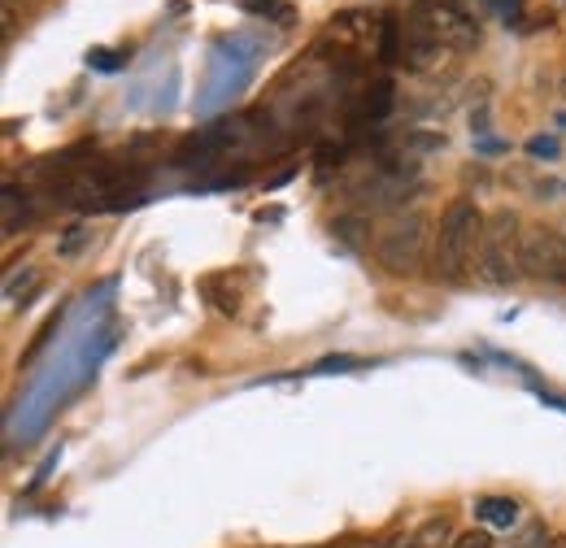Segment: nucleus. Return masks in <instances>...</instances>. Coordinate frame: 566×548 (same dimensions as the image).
Listing matches in <instances>:
<instances>
[{"label": "nucleus", "instance_id": "f03ea898", "mask_svg": "<svg viewBox=\"0 0 566 548\" xmlns=\"http://www.w3.org/2000/svg\"><path fill=\"white\" fill-rule=\"evenodd\" d=\"M480 278L489 287H510V283L523 278V222H518L514 209H496L484 222Z\"/></svg>", "mask_w": 566, "mask_h": 548}, {"label": "nucleus", "instance_id": "dca6fc26", "mask_svg": "<svg viewBox=\"0 0 566 548\" xmlns=\"http://www.w3.org/2000/svg\"><path fill=\"white\" fill-rule=\"evenodd\" d=\"M340 548H379V545H370V540H345Z\"/></svg>", "mask_w": 566, "mask_h": 548}, {"label": "nucleus", "instance_id": "39448f33", "mask_svg": "<svg viewBox=\"0 0 566 548\" xmlns=\"http://www.w3.org/2000/svg\"><path fill=\"white\" fill-rule=\"evenodd\" d=\"M523 274L549 287L566 283V235L549 226H527L523 231Z\"/></svg>", "mask_w": 566, "mask_h": 548}, {"label": "nucleus", "instance_id": "1a4fd4ad", "mask_svg": "<svg viewBox=\"0 0 566 548\" xmlns=\"http://www.w3.org/2000/svg\"><path fill=\"white\" fill-rule=\"evenodd\" d=\"M401 49H406V22L397 13H384V22H379V62L401 66Z\"/></svg>", "mask_w": 566, "mask_h": 548}, {"label": "nucleus", "instance_id": "ddd939ff", "mask_svg": "<svg viewBox=\"0 0 566 548\" xmlns=\"http://www.w3.org/2000/svg\"><path fill=\"white\" fill-rule=\"evenodd\" d=\"M449 548H496V540L489 527H480V531H462V536H453V545Z\"/></svg>", "mask_w": 566, "mask_h": 548}, {"label": "nucleus", "instance_id": "6ab92c4d", "mask_svg": "<svg viewBox=\"0 0 566 548\" xmlns=\"http://www.w3.org/2000/svg\"><path fill=\"white\" fill-rule=\"evenodd\" d=\"M563 4H566V0H563Z\"/></svg>", "mask_w": 566, "mask_h": 548}, {"label": "nucleus", "instance_id": "6e6552de", "mask_svg": "<svg viewBox=\"0 0 566 548\" xmlns=\"http://www.w3.org/2000/svg\"><path fill=\"white\" fill-rule=\"evenodd\" d=\"M475 518L489 527V531H514L518 527V505L510 496H480L475 500Z\"/></svg>", "mask_w": 566, "mask_h": 548}, {"label": "nucleus", "instance_id": "a211bd4d", "mask_svg": "<svg viewBox=\"0 0 566 548\" xmlns=\"http://www.w3.org/2000/svg\"><path fill=\"white\" fill-rule=\"evenodd\" d=\"M518 548H523V545H518Z\"/></svg>", "mask_w": 566, "mask_h": 548}, {"label": "nucleus", "instance_id": "4468645a", "mask_svg": "<svg viewBox=\"0 0 566 548\" xmlns=\"http://www.w3.org/2000/svg\"><path fill=\"white\" fill-rule=\"evenodd\" d=\"M532 152L536 157H558V144L554 139H532Z\"/></svg>", "mask_w": 566, "mask_h": 548}, {"label": "nucleus", "instance_id": "9b49d317", "mask_svg": "<svg viewBox=\"0 0 566 548\" xmlns=\"http://www.w3.org/2000/svg\"><path fill=\"white\" fill-rule=\"evenodd\" d=\"M332 231H336L349 249H361V244H366V235H370V222H366L361 213H345V218H336V222H332Z\"/></svg>", "mask_w": 566, "mask_h": 548}, {"label": "nucleus", "instance_id": "f3484780", "mask_svg": "<svg viewBox=\"0 0 566 548\" xmlns=\"http://www.w3.org/2000/svg\"><path fill=\"white\" fill-rule=\"evenodd\" d=\"M545 548H566V536H558V540H554V545H545Z\"/></svg>", "mask_w": 566, "mask_h": 548}, {"label": "nucleus", "instance_id": "423d86ee", "mask_svg": "<svg viewBox=\"0 0 566 548\" xmlns=\"http://www.w3.org/2000/svg\"><path fill=\"white\" fill-rule=\"evenodd\" d=\"M440 53H444V44L436 40L431 22L419 13V4H410V13H406V49H401V66L427 70L440 62Z\"/></svg>", "mask_w": 566, "mask_h": 548}, {"label": "nucleus", "instance_id": "9d476101", "mask_svg": "<svg viewBox=\"0 0 566 548\" xmlns=\"http://www.w3.org/2000/svg\"><path fill=\"white\" fill-rule=\"evenodd\" d=\"M31 218H35V209L27 201V192H18V183H4V235L13 240Z\"/></svg>", "mask_w": 566, "mask_h": 548}, {"label": "nucleus", "instance_id": "0eeeda50", "mask_svg": "<svg viewBox=\"0 0 566 548\" xmlns=\"http://www.w3.org/2000/svg\"><path fill=\"white\" fill-rule=\"evenodd\" d=\"M392 105H397V87H392V78H375L366 92H361V101L354 105V127H366V123H384L388 114H392Z\"/></svg>", "mask_w": 566, "mask_h": 548}, {"label": "nucleus", "instance_id": "2eb2a0df", "mask_svg": "<svg viewBox=\"0 0 566 548\" xmlns=\"http://www.w3.org/2000/svg\"><path fill=\"white\" fill-rule=\"evenodd\" d=\"M349 366H361L357 357H332V361H323L318 370H349Z\"/></svg>", "mask_w": 566, "mask_h": 548}, {"label": "nucleus", "instance_id": "20e7f679", "mask_svg": "<svg viewBox=\"0 0 566 548\" xmlns=\"http://www.w3.org/2000/svg\"><path fill=\"white\" fill-rule=\"evenodd\" d=\"M415 4H419V13L431 22V31L444 44V53H471V49H480V22L458 0H415Z\"/></svg>", "mask_w": 566, "mask_h": 548}, {"label": "nucleus", "instance_id": "f257e3e1", "mask_svg": "<svg viewBox=\"0 0 566 548\" xmlns=\"http://www.w3.org/2000/svg\"><path fill=\"white\" fill-rule=\"evenodd\" d=\"M484 213L471 197L449 201L440 213V226L431 235V274L449 287L471 283V274H480V244H484Z\"/></svg>", "mask_w": 566, "mask_h": 548}, {"label": "nucleus", "instance_id": "7ed1b4c3", "mask_svg": "<svg viewBox=\"0 0 566 548\" xmlns=\"http://www.w3.org/2000/svg\"><path fill=\"white\" fill-rule=\"evenodd\" d=\"M375 257L388 274H415L423 271L427 257V218L423 213H410V218H397L379 240H375Z\"/></svg>", "mask_w": 566, "mask_h": 548}, {"label": "nucleus", "instance_id": "f8f14e48", "mask_svg": "<svg viewBox=\"0 0 566 548\" xmlns=\"http://www.w3.org/2000/svg\"><path fill=\"white\" fill-rule=\"evenodd\" d=\"M87 244H92V226L87 222H74L71 231L57 240V257H78Z\"/></svg>", "mask_w": 566, "mask_h": 548}]
</instances>
